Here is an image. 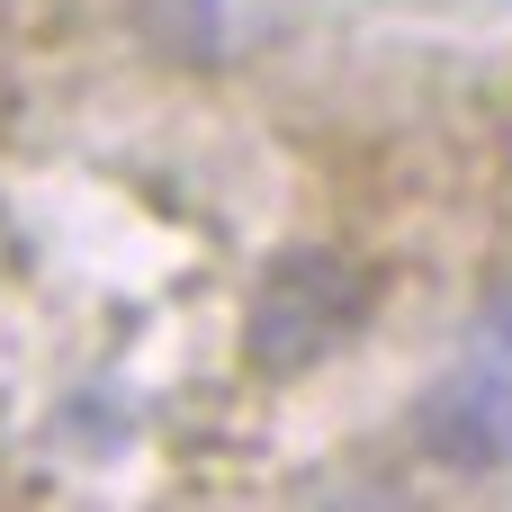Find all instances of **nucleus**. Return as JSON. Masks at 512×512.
Wrapping results in <instances>:
<instances>
[{
  "instance_id": "obj_1",
  "label": "nucleus",
  "mask_w": 512,
  "mask_h": 512,
  "mask_svg": "<svg viewBox=\"0 0 512 512\" xmlns=\"http://www.w3.org/2000/svg\"><path fill=\"white\" fill-rule=\"evenodd\" d=\"M369 297H378L369 270H351L342 252H315V243L279 252V261L261 270V288H252V315H243L252 369H261V378H297V369L333 360V351L369 324Z\"/></svg>"
},
{
  "instance_id": "obj_2",
  "label": "nucleus",
  "mask_w": 512,
  "mask_h": 512,
  "mask_svg": "<svg viewBox=\"0 0 512 512\" xmlns=\"http://www.w3.org/2000/svg\"><path fill=\"white\" fill-rule=\"evenodd\" d=\"M423 459L459 468V477H495L512 468V378L504 369H459L423 396Z\"/></svg>"
}]
</instances>
